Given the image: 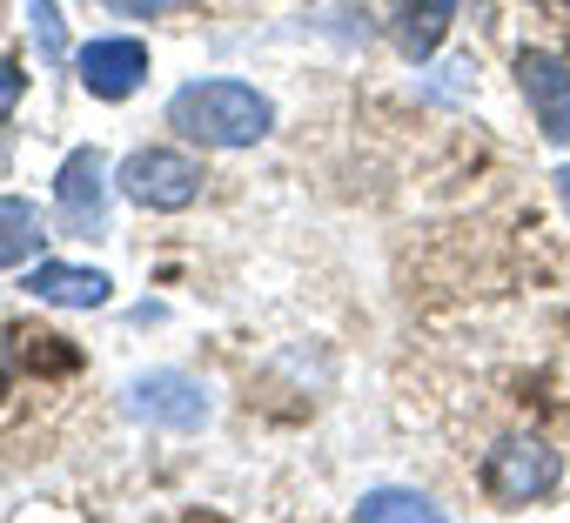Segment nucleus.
Listing matches in <instances>:
<instances>
[{"label": "nucleus", "instance_id": "obj_1", "mask_svg": "<svg viewBox=\"0 0 570 523\" xmlns=\"http://www.w3.org/2000/svg\"><path fill=\"white\" fill-rule=\"evenodd\" d=\"M168 128L202 148H248L275 128V108L248 81H188L168 101Z\"/></svg>", "mask_w": 570, "mask_h": 523}, {"label": "nucleus", "instance_id": "obj_2", "mask_svg": "<svg viewBox=\"0 0 570 523\" xmlns=\"http://www.w3.org/2000/svg\"><path fill=\"white\" fill-rule=\"evenodd\" d=\"M121 195L141 201V208L175 215V208H188L202 195V168L188 155H175V148H141V155L121 161Z\"/></svg>", "mask_w": 570, "mask_h": 523}, {"label": "nucleus", "instance_id": "obj_3", "mask_svg": "<svg viewBox=\"0 0 570 523\" xmlns=\"http://www.w3.org/2000/svg\"><path fill=\"white\" fill-rule=\"evenodd\" d=\"M550 483H557V450L537 436H503L483 463V490L497 503H537Z\"/></svg>", "mask_w": 570, "mask_h": 523}, {"label": "nucleus", "instance_id": "obj_4", "mask_svg": "<svg viewBox=\"0 0 570 523\" xmlns=\"http://www.w3.org/2000/svg\"><path fill=\"white\" fill-rule=\"evenodd\" d=\"M141 81H148V48H141V41L108 34V41H88V48H81V88H88L95 101H128Z\"/></svg>", "mask_w": 570, "mask_h": 523}, {"label": "nucleus", "instance_id": "obj_5", "mask_svg": "<svg viewBox=\"0 0 570 523\" xmlns=\"http://www.w3.org/2000/svg\"><path fill=\"white\" fill-rule=\"evenodd\" d=\"M517 81H523V101H530L537 128L570 148V68L550 61V55H517Z\"/></svg>", "mask_w": 570, "mask_h": 523}, {"label": "nucleus", "instance_id": "obj_6", "mask_svg": "<svg viewBox=\"0 0 570 523\" xmlns=\"http://www.w3.org/2000/svg\"><path fill=\"white\" fill-rule=\"evenodd\" d=\"M55 201L68 215V228H95L101 221V201H108V161L101 148H75L55 175Z\"/></svg>", "mask_w": 570, "mask_h": 523}, {"label": "nucleus", "instance_id": "obj_7", "mask_svg": "<svg viewBox=\"0 0 570 523\" xmlns=\"http://www.w3.org/2000/svg\"><path fill=\"white\" fill-rule=\"evenodd\" d=\"M135 409H141L148 423L195 430V423L208 416V396H202V383H188V376H175V369H155V376L135 383Z\"/></svg>", "mask_w": 570, "mask_h": 523}, {"label": "nucleus", "instance_id": "obj_8", "mask_svg": "<svg viewBox=\"0 0 570 523\" xmlns=\"http://www.w3.org/2000/svg\"><path fill=\"white\" fill-rule=\"evenodd\" d=\"M21 289L41 303H61V309H101L115 296V283L101 269H75V262H41V269L21 276Z\"/></svg>", "mask_w": 570, "mask_h": 523}, {"label": "nucleus", "instance_id": "obj_9", "mask_svg": "<svg viewBox=\"0 0 570 523\" xmlns=\"http://www.w3.org/2000/svg\"><path fill=\"white\" fill-rule=\"evenodd\" d=\"M456 8H463V0H396V41H403V55L430 61L443 48L450 21H456Z\"/></svg>", "mask_w": 570, "mask_h": 523}, {"label": "nucleus", "instance_id": "obj_10", "mask_svg": "<svg viewBox=\"0 0 570 523\" xmlns=\"http://www.w3.org/2000/svg\"><path fill=\"white\" fill-rule=\"evenodd\" d=\"M35 248H41V215H35L21 195H8V201H0V262H8V269H21Z\"/></svg>", "mask_w": 570, "mask_h": 523}, {"label": "nucleus", "instance_id": "obj_11", "mask_svg": "<svg viewBox=\"0 0 570 523\" xmlns=\"http://www.w3.org/2000/svg\"><path fill=\"white\" fill-rule=\"evenodd\" d=\"M356 516H363V523H376V516H423V523H430V516H443V510H436L430 496H416V490H370V496L356 503Z\"/></svg>", "mask_w": 570, "mask_h": 523}, {"label": "nucleus", "instance_id": "obj_12", "mask_svg": "<svg viewBox=\"0 0 570 523\" xmlns=\"http://www.w3.org/2000/svg\"><path fill=\"white\" fill-rule=\"evenodd\" d=\"M28 21H35V41H41V55L48 61H61V8H55V0H28Z\"/></svg>", "mask_w": 570, "mask_h": 523}, {"label": "nucleus", "instance_id": "obj_13", "mask_svg": "<svg viewBox=\"0 0 570 523\" xmlns=\"http://www.w3.org/2000/svg\"><path fill=\"white\" fill-rule=\"evenodd\" d=\"M115 14H135V21H155V14H168V8H181V0H108Z\"/></svg>", "mask_w": 570, "mask_h": 523}, {"label": "nucleus", "instance_id": "obj_14", "mask_svg": "<svg viewBox=\"0 0 570 523\" xmlns=\"http://www.w3.org/2000/svg\"><path fill=\"white\" fill-rule=\"evenodd\" d=\"M557 188H563V208H570V168H557Z\"/></svg>", "mask_w": 570, "mask_h": 523}, {"label": "nucleus", "instance_id": "obj_15", "mask_svg": "<svg viewBox=\"0 0 570 523\" xmlns=\"http://www.w3.org/2000/svg\"><path fill=\"white\" fill-rule=\"evenodd\" d=\"M0 396H8V376H0Z\"/></svg>", "mask_w": 570, "mask_h": 523}]
</instances>
